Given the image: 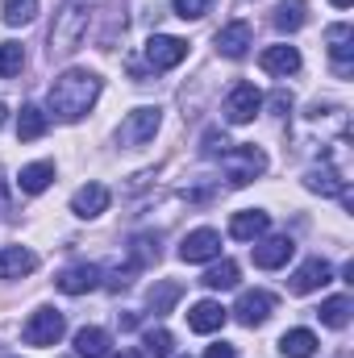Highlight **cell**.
I'll use <instances>...</instances> for the list:
<instances>
[{"mask_svg": "<svg viewBox=\"0 0 354 358\" xmlns=\"http://www.w3.org/2000/svg\"><path fill=\"white\" fill-rule=\"evenodd\" d=\"M96 96H100V80L92 76V71H63L50 92H46V104H50V113L59 117V121H80L84 113H92V104H96Z\"/></svg>", "mask_w": 354, "mask_h": 358, "instance_id": "6da1fadb", "label": "cell"}, {"mask_svg": "<svg viewBox=\"0 0 354 358\" xmlns=\"http://www.w3.org/2000/svg\"><path fill=\"white\" fill-rule=\"evenodd\" d=\"M88 25H92L88 0H63V8L55 13V25H50V59H71L84 46Z\"/></svg>", "mask_w": 354, "mask_h": 358, "instance_id": "7a4b0ae2", "label": "cell"}, {"mask_svg": "<svg viewBox=\"0 0 354 358\" xmlns=\"http://www.w3.org/2000/svg\"><path fill=\"white\" fill-rule=\"evenodd\" d=\"M221 167H225V179L234 187H246L250 179H259L267 171V155L259 146H229L221 155Z\"/></svg>", "mask_w": 354, "mask_h": 358, "instance_id": "3957f363", "label": "cell"}, {"mask_svg": "<svg viewBox=\"0 0 354 358\" xmlns=\"http://www.w3.org/2000/svg\"><path fill=\"white\" fill-rule=\"evenodd\" d=\"M159 125H163V108L142 104V108H134V113L121 121L117 138H121V146H146V142L159 134Z\"/></svg>", "mask_w": 354, "mask_h": 358, "instance_id": "277c9868", "label": "cell"}, {"mask_svg": "<svg viewBox=\"0 0 354 358\" xmlns=\"http://www.w3.org/2000/svg\"><path fill=\"white\" fill-rule=\"evenodd\" d=\"M63 334H67V317H63L59 308H38V313L25 321V329H21L25 346H59Z\"/></svg>", "mask_w": 354, "mask_h": 358, "instance_id": "5b68a950", "label": "cell"}, {"mask_svg": "<svg viewBox=\"0 0 354 358\" xmlns=\"http://www.w3.org/2000/svg\"><path fill=\"white\" fill-rule=\"evenodd\" d=\"M263 108V92L255 84H234V92L225 96V121L229 125H250Z\"/></svg>", "mask_w": 354, "mask_h": 358, "instance_id": "8992f818", "label": "cell"}, {"mask_svg": "<svg viewBox=\"0 0 354 358\" xmlns=\"http://www.w3.org/2000/svg\"><path fill=\"white\" fill-rule=\"evenodd\" d=\"M187 59V42L183 38H171V34H155L150 42H146V63L155 67V71H171Z\"/></svg>", "mask_w": 354, "mask_h": 358, "instance_id": "52a82bcc", "label": "cell"}, {"mask_svg": "<svg viewBox=\"0 0 354 358\" xmlns=\"http://www.w3.org/2000/svg\"><path fill=\"white\" fill-rule=\"evenodd\" d=\"M221 255V234L217 229H192L183 242H179V259L183 263H208Z\"/></svg>", "mask_w": 354, "mask_h": 358, "instance_id": "ba28073f", "label": "cell"}, {"mask_svg": "<svg viewBox=\"0 0 354 358\" xmlns=\"http://www.w3.org/2000/svg\"><path fill=\"white\" fill-rule=\"evenodd\" d=\"M304 187H309V192H321V196H338V200L351 208V187H346L342 171H334L330 163H321V167H309V171H304Z\"/></svg>", "mask_w": 354, "mask_h": 358, "instance_id": "9c48e42d", "label": "cell"}, {"mask_svg": "<svg viewBox=\"0 0 354 358\" xmlns=\"http://www.w3.org/2000/svg\"><path fill=\"white\" fill-rule=\"evenodd\" d=\"M217 50L225 55V59H246V50H250V42H255V29H250V21H229L225 29H217Z\"/></svg>", "mask_w": 354, "mask_h": 358, "instance_id": "30bf717a", "label": "cell"}, {"mask_svg": "<svg viewBox=\"0 0 354 358\" xmlns=\"http://www.w3.org/2000/svg\"><path fill=\"white\" fill-rule=\"evenodd\" d=\"M271 308H275V296L271 292H242L238 304H234V317L246 329H255V325H263L267 317H271Z\"/></svg>", "mask_w": 354, "mask_h": 358, "instance_id": "8fae6325", "label": "cell"}, {"mask_svg": "<svg viewBox=\"0 0 354 358\" xmlns=\"http://www.w3.org/2000/svg\"><path fill=\"white\" fill-rule=\"evenodd\" d=\"M325 42H330V55H334V71L338 76H351V63H354V29L346 21L330 25L325 29Z\"/></svg>", "mask_w": 354, "mask_h": 358, "instance_id": "7c38bea8", "label": "cell"}, {"mask_svg": "<svg viewBox=\"0 0 354 358\" xmlns=\"http://www.w3.org/2000/svg\"><path fill=\"white\" fill-rule=\"evenodd\" d=\"M292 255H296V242L292 238H263V242H255V267H263V271L288 267Z\"/></svg>", "mask_w": 354, "mask_h": 358, "instance_id": "4fadbf2b", "label": "cell"}, {"mask_svg": "<svg viewBox=\"0 0 354 358\" xmlns=\"http://www.w3.org/2000/svg\"><path fill=\"white\" fill-rule=\"evenodd\" d=\"M55 287L67 292V296H84L92 287H100V267H96V263H76V267H67L55 279Z\"/></svg>", "mask_w": 354, "mask_h": 358, "instance_id": "5bb4252c", "label": "cell"}, {"mask_svg": "<svg viewBox=\"0 0 354 358\" xmlns=\"http://www.w3.org/2000/svg\"><path fill=\"white\" fill-rule=\"evenodd\" d=\"M325 283H334V267L325 259H309L304 267H296V275H292V292L296 296H309V292H317Z\"/></svg>", "mask_w": 354, "mask_h": 358, "instance_id": "9a60e30c", "label": "cell"}, {"mask_svg": "<svg viewBox=\"0 0 354 358\" xmlns=\"http://www.w3.org/2000/svg\"><path fill=\"white\" fill-rule=\"evenodd\" d=\"M108 200H113V196H108L104 183H84V187L71 196V213L84 217V221H92V217H100V213L108 208Z\"/></svg>", "mask_w": 354, "mask_h": 358, "instance_id": "2e32d148", "label": "cell"}, {"mask_svg": "<svg viewBox=\"0 0 354 358\" xmlns=\"http://www.w3.org/2000/svg\"><path fill=\"white\" fill-rule=\"evenodd\" d=\"M225 321H229V313H225L217 300H200V304H192V313H187V329H192V334H217Z\"/></svg>", "mask_w": 354, "mask_h": 358, "instance_id": "e0dca14e", "label": "cell"}, {"mask_svg": "<svg viewBox=\"0 0 354 358\" xmlns=\"http://www.w3.org/2000/svg\"><path fill=\"white\" fill-rule=\"evenodd\" d=\"M38 271V255L25 246H0V279H21Z\"/></svg>", "mask_w": 354, "mask_h": 358, "instance_id": "ac0fdd59", "label": "cell"}, {"mask_svg": "<svg viewBox=\"0 0 354 358\" xmlns=\"http://www.w3.org/2000/svg\"><path fill=\"white\" fill-rule=\"evenodd\" d=\"M259 67L267 76H296L300 71V50L296 46H267L259 55Z\"/></svg>", "mask_w": 354, "mask_h": 358, "instance_id": "d6986e66", "label": "cell"}, {"mask_svg": "<svg viewBox=\"0 0 354 358\" xmlns=\"http://www.w3.org/2000/svg\"><path fill=\"white\" fill-rule=\"evenodd\" d=\"M267 225H271V217H267L263 208H246V213H234L229 234H234L238 242H259L267 234Z\"/></svg>", "mask_w": 354, "mask_h": 358, "instance_id": "ffe728a7", "label": "cell"}, {"mask_svg": "<svg viewBox=\"0 0 354 358\" xmlns=\"http://www.w3.org/2000/svg\"><path fill=\"white\" fill-rule=\"evenodd\" d=\"M108 346H113V338H108V329H100V325H84V329L76 334V355L80 358H108Z\"/></svg>", "mask_w": 354, "mask_h": 358, "instance_id": "44dd1931", "label": "cell"}, {"mask_svg": "<svg viewBox=\"0 0 354 358\" xmlns=\"http://www.w3.org/2000/svg\"><path fill=\"white\" fill-rule=\"evenodd\" d=\"M317 334L313 329H288L283 338H279V355L283 358H313L317 355Z\"/></svg>", "mask_w": 354, "mask_h": 358, "instance_id": "7402d4cb", "label": "cell"}, {"mask_svg": "<svg viewBox=\"0 0 354 358\" xmlns=\"http://www.w3.org/2000/svg\"><path fill=\"white\" fill-rule=\"evenodd\" d=\"M50 179H55V163H29V167L17 171V187L25 196H38V192L50 187Z\"/></svg>", "mask_w": 354, "mask_h": 358, "instance_id": "603a6c76", "label": "cell"}, {"mask_svg": "<svg viewBox=\"0 0 354 358\" xmlns=\"http://www.w3.org/2000/svg\"><path fill=\"white\" fill-rule=\"evenodd\" d=\"M271 21H275L279 34H296V29H304V21H309V4H304V0H283Z\"/></svg>", "mask_w": 354, "mask_h": 358, "instance_id": "cb8c5ba5", "label": "cell"}, {"mask_svg": "<svg viewBox=\"0 0 354 358\" xmlns=\"http://www.w3.org/2000/svg\"><path fill=\"white\" fill-rule=\"evenodd\" d=\"M179 296H183V283H176V279H159V283L150 287L146 304H150V313H155V317H163V313H171V308H176Z\"/></svg>", "mask_w": 354, "mask_h": 358, "instance_id": "d4e9b609", "label": "cell"}, {"mask_svg": "<svg viewBox=\"0 0 354 358\" xmlns=\"http://www.w3.org/2000/svg\"><path fill=\"white\" fill-rule=\"evenodd\" d=\"M46 125H50V117H46L38 104H25L21 117H17V138H21V142H38V138L46 134Z\"/></svg>", "mask_w": 354, "mask_h": 358, "instance_id": "484cf974", "label": "cell"}, {"mask_svg": "<svg viewBox=\"0 0 354 358\" xmlns=\"http://www.w3.org/2000/svg\"><path fill=\"white\" fill-rule=\"evenodd\" d=\"M351 313H354L351 296H330V300L317 308L321 325H330V329H346V325H351Z\"/></svg>", "mask_w": 354, "mask_h": 358, "instance_id": "4316f807", "label": "cell"}, {"mask_svg": "<svg viewBox=\"0 0 354 358\" xmlns=\"http://www.w3.org/2000/svg\"><path fill=\"white\" fill-rule=\"evenodd\" d=\"M200 283H204L208 292H229V287H238V263L221 259L217 267H208L204 275H200Z\"/></svg>", "mask_w": 354, "mask_h": 358, "instance_id": "83f0119b", "label": "cell"}, {"mask_svg": "<svg viewBox=\"0 0 354 358\" xmlns=\"http://www.w3.org/2000/svg\"><path fill=\"white\" fill-rule=\"evenodd\" d=\"M0 17H4V25H29L38 17V0H4Z\"/></svg>", "mask_w": 354, "mask_h": 358, "instance_id": "f1b7e54d", "label": "cell"}, {"mask_svg": "<svg viewBox=\"0 0 354 358\" xmlns=\"http://www.w3.org/2000/svg\"><path fill=\"white\" fill-rule=\"evenodd\" d=\"M25 67V46L21 42H0V80L17 76Z\"/></svg>", "mask_w": 354, "mask_h": 358, "instance_id": "f546056e", "label": "cell"}, {"mask_svg": "<svg viewBox=\"0 0 354 358\" xmlns=\"http://www.w3.org/2000/svg\"><path fill=\"white\" fill-rule=\"evenodd\" d=\"M142 346H146V350H142L146 358H167V355H171V346H176V338H171L167 329H150Z\"/></svg>", "mask_w": 354, "mask_h": 358, "instance_id": "4dcf8cb0", "label": "cell"}, {"mask_svg": "<svg viewBox=\"0 0 354 358\" xmlns=\"http://www.w3.org/2000/svg\"><path fill=\"white\" fill-rule=\"evenodd\" d=\"M171 8H176V17H183V21H200L213 8V0H171Z\"/></svg>", "mask_w": 354, "mask_h": 358, "instance_id": "1f68e13d", "label": "cell"}, {"mask_svg": "<svg viewBox=\"0 0 354 358\" xmlns=\"http://www.w3.org/2000/svg\"><path fill=\"white\" fill-rule=\"evenodd\" d=\"M200 150H204L208 159H221V155L229 150V142H225V134H217V129H208V134H204V146H200Z\"/></svg>", "mask_w": 354, "mask_h": 358, "instance_id": "d6a6232c", "label": "cell"}, {"mask_svg": "<svg viewBox=\"0 0 354 358\" xmlns=\"http://www.w3.org/2000/svg\"><path fill=\"white\" fill-rule=\"evenodd\" d=\"M204 358H238V350H234L229 342H217V346H208V355Z\"/></svg>", "mask_w": 354, "mask_h": 358, "instance_id": "836d02e7", "label": "cell"}, {"mask_svg": "<svg viewBox=\"0 0 354 358\" xmlns=\"http://www.w3.org/2000/svg\"><path fill=\"white\" fill-rule=\"evenodd\" d=\"M117 358H146V355H142V350H121Z\"/></svg>", "mask_w": 354, "mask_h": 358, "instance_id": "e575fe53", "label": "cell"}, {"mask_svg": "<svg viewBox=\"0 0 354 358\" xmlns=\"http://www.w3.org/2000/svg\"><path fill=\"white\" fill-rule=\"evenodd\" d=\"M330 4H334V8H351L354 0H330Z\"/></svg>", "mask_w": 354, "mask_h": 358, "instance_id": "d590c367", "label": "cell"}, {"mask_svg": "<svg viewBox=\"0 0 354 358\" xmlns=\"http://www.w3.org/2000/svg\"><path fill=\"white\" fill-rule=\"evenodd\" d=\"M0 125H4V100H0Z\"/></svg>", "mask_w": 354, "mask_h": 358, "instance_id": "8d00e7d4", "label": "cell"}]
</instances>
